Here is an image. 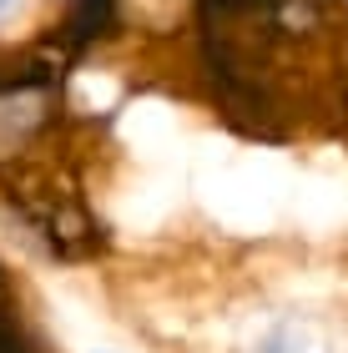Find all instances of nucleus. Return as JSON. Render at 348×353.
<instances>
[{
  "label": "nucleus",
  "mask_w": 348,
  "mask_h": 353,
  "mask_svg": "<svg viewBox=\"0 0 348 353\" xmlns=\"http://www.w3.org/2000/svg\"><path fill=\"white\" fill-rule=\"evenodd\" d=\"M21 10H25V0H0V26H10Z\"/></svg>",
  "instance_id": "obj_1"
}]
</instances>
